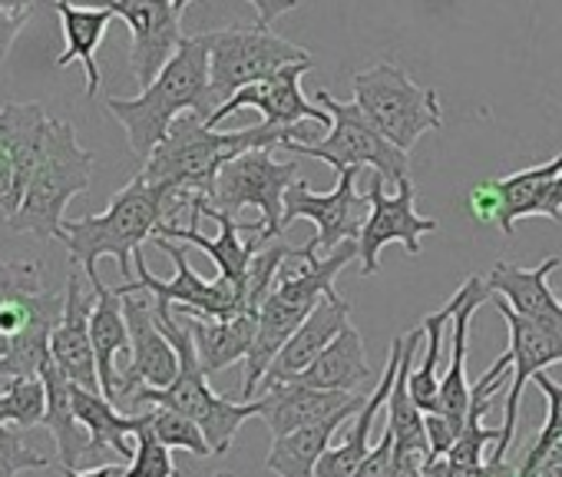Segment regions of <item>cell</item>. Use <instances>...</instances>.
I'll use <instances>...</instances> for the list:
<instances>
[{"mask_svg": "<svg viewBox=\"0 0 562 477\" xmlns=\"http://www.w3.org/2000/svg\"><path fill=\"white\" fill-rule=\"evenodd\" d=\"M285 140L315 143L312 133H305L302 126L299 130H281V126L258 123V126L218 133L205 120H199L195 113H186V117H179L172 123L169 136L143 163L139 176L146 182L166 186L179 199V209H186V202L192 196L212 199L215 179L225 169V163H232L235 156L251 153V149H274Z\"/></svg>", "mask_w": 562, "mask_h": 477, "instance_id": "obj_1", "label": "cell"}, {"mask_svg": "<svg viewBox=\"0 0 562 477\" xmlns=\"http://www.w3.org/2000/svg\"><path fill=\"white\" fill-rule=\"evenodd\" d=\"M355 256H358V239L355 243H345L331 256H318V246L308 243L299 249L295 269H289V266L281 269L274 289L268 292V299L258 309V332H255L251 355L245 362V385H241L238 401H255V391L265 381L278 352L289 345V339L305 325V319L325 299L338 296L335 279Z\"/></svg>", "mask_w": 562, "mask_h": 477, "instance_id": "obj_2", "label": "cell"}, {"mask_svg": "<svg viewBox=\"0 0 562 477\" xmlns=\"http://www.w3.org/2000/svg\"><path fill=\"white\" fill-rule=\"evenodd\" d=\"M218 110L212 93V70H209V44L205 37H186L176 57L162 67V74L133 100L110 97L106 113L126 130L130 149L136 159H149L153 149L169 136L172 123L186 113H195L209 123Z\"/></svg>", "mask_w": 562, "mask_h": 477, "instance_id": "obj_3", "label": "cell"}, {"mask_svg": "<svg viewBox=\"0 0 562 477\" xmlns=\"http://www.w3.org/2000/svg\"><path fill=\"white\" fill-rule=\"evenodd\" d=\"M179 199L156 182H146L143 176H133L106 206L100 215L67 219L64 222V246L70 259L80 266V273L93 282H100L97 263L116 259L123 282H130L133 259L143 253V243L153 239L166 215H176Z\"/></svg>", "mask_w": 562, "mask_h": 477, "instance_id": "obj_4", "label": "cell"}, {"mask_svg": "<svg viewBox=\"0 0 562 477\" xmlns=\"http://www.w3.org/2000/svg\"><path fill=\"white\" fill-rule=\"evenodd\" d=\"M156 319H159V329L166 332V339L172 342V348L179 355V375H176V381L169 388H139L130 401L149 404V408H169V411H179V414L192 418L202 428L212 454H218V457L228 454L238 428L248 418L261 414L258 398L255 401H235L228 395H215L209 388V375L202 371V362H199L189 325L179 322L172 315V309H156Z\"/></svg>", "mask_w": 562, "mask_h": 477, "instance_id": "obj_5", "label": "cell"}, {"mask_svg": "<svg viewBox=\"0 0 562 477\" xmlns=\"http://www.w3.org/2000/svg\"><path fill=\"white\" fill-rule=\"evenodd\" d=\"M64 306L67 296L44 286L41 263H0V339L11 345L0 378H41Z\"/></svg>", "mask_w": 562, "mask_h": 477, "instance_id": "obj_6", "label": "cell"}, {"mask_svg": "<svg viewBox=\"0 0 562 477\" xmlns=\"http://www.w3.org/2000/svg\"><path fill=\"white\" fill-rule=\"evenodd\" d=\"M93 153L80 146L77 130L67 120H50L44 156L31 176L27 196L18 215L8 222L14 232H31L37 239H60L70 199L83 196L93 179Z\"/></svg>", "mask_w": 562, "mask_h": 477, "instance_id": "obj_7", "label": "cell"}, {"mask_svg": "<svg viewBox=\"0 0 562 477\" xmlns=\"http://www.w3.org/2000/svg\"><path fill=\"white\" fill-rule=\"evenodd\" d=\"M355 103L371 126L404 153H411L424 133L443 126L437 90L414 84L397 64H378L355 74Z\"/></svg>", "mask_w": 562, "mask_h": 477, "instance_id": "obj_8", "label": "cell"}, {"mask_svg": "<svg viewBox=\"0 0 562 477\" xmlns=\"http://www.w3.org/2000/svg\"><path fill=\"white\" fill-rule=\"evenodd\" d=\"M318 107H325L331 113V130L325 140L318 143H299V140H285L281 149H289L292 156H312V159H325L335 173L341 169H361L371 166L384 186H401L411 179V163L407 153L397 149L394 143H387L371 120L361 113L358 103H345L328 90H318L315 97Z\"/></svg>", "mask_w": 562, "mask_h": 477, "instance_id": "obj_9", "label": "cell"}, {"mask_svg": "<svg viewBox=\"0 0 562 477\" xmlns=\"http://www.w3.org/2000/svg\"><path fill=\"white\" fill-rule=\"evenodd\" d=\"M209 44V70H212V93L222 107L238 90L261 84L292 64L312 60L305 47L278 37L268 27H225L202 34Z\"/></svg>", "mask_w": 562, "mask_h": 477, "instance_id": "obj_10", "label": "cell"}, {"mask_svg": "<svg viewBox=\"0 0 562 477\" xmlns=\"http://www.w3.org/2000/svg\"><path fill=\"white\" fill-rule=\"evenodd\" d=\"M299 176V156L278 163L271 149H251L225 163L215 179L209 206L218 212H241L258 209V235L278 239L285 232V192Z\"/></svg>", "mask_w": 562, "mask_h": 477, "instance_id": "obj_11", "label": "cell"}, {"mask_svg": "<svg viewBox=\"0 0 562 477\" xmlns=\"http://www.w3.org/2000/svg\"><path fill=\"white\" fill-rule=\"evenodd\" d=\"M153 243H156L159 253H166V256L172 259L176 276L166 279V282L156 279V276L149 273L143 253H136V259H133V266H136V282L116 286L120 296L146 292V296H153L156 309H172V306H179V309H186V315H199V319H232V315L248 312V302H245L241 286L228 282V279H222V276H218L215 282H209V279H202V276L189 266V256H186L189 246H176V243H169V239H162V235H153Z\"/></svg>", "mask_w": 562, "mask_h": 477, "instance_id": "obj_12", "label": "cell"}, {"mask_svg": "<svg viewBox=\"0 0 562 477\" xmlns=\"http://www.w3.org/2000/svg\"><path fill=\"white\" fill-rule=\"evenodd\" d=\"M358 173L361 169H341L331 192H315L305 179L292 182V189L285 192V225L299 219L315 222L318 235L312 243L318 246V256H331L345 243H355L368 222L371 202L368 192H358Z\"/></svg>", "mask_w": 562, "mask_h": 477, "instance_id": "obj_13", "label": "cell"}, {"mask_svg": "<svg viewBox=\"0 0 562 477\" xmlns=\"http://www.w3.org/2000/svg\"><path fill=\"white\" fill-rule=\"evenodd\" d=\"M368 222L358 235V259H361V276L371 279L381 273V249L397 243L411 256H420V239L437 232V219H427L417 212V192L414 182H401L394 196L384 192V179L374 173L371 189H368Z\"/></svg>", "mask_w": 562, "mask_h": 477, "instance_id": "obj_14", "label": "cell"}, {"mask_svg": "<svg viewBox=\"0 0 562 477\" xmlns=\"http://www.w3.org/2000/svg\"><path fill=\"white\" fill-rule=\"evenodd\" d=\"M123 312L130 322V362L120 368L116 401L133 398L139 388H169L179 375V355L159 329L156 306L143 292H130L123 296Z\"/></svg>", "mask_w": 562, "mask_h": 477, "instance_id": "obj_15", "label": "cell"}, {"mask_svg": "<svg viewBox=\"0 0 562 477\" xmlns=\"http://www.w3.org/2000/svg\"><path fill=\"white\" fill-rule=\"evenodd\" d=\"M315 67V60L305 64H292L285 70H278L274 77L251 84L245 90H238L232 100H225L212 117L209 126L215 130V123H222L225 117L238 113V110H258L261 123L268 126H281V130H299L302 123H318V126H331V113L318 103H312L302 93V77Z\"/></svg>", "mask_w": 562, "mask_h": 477, "instance_id": "obj_16", "label": "cell"}, {"mask_svg": "<svg viewBox=\"0 0 562 477\" xmlns=\"http://www.w3.org/2000/svg\"><path fill=\"white\" fill-rule=\"evenodd\" d=\"M496 302V312L503 315L506 322V332H509V358H513V385L506 391V418H503V437L499 444L493 447L490 457H506L513 441H516V421H519V401H522V388L539 375L546 371L549 365H562V339L529 319H522L516 309H509L506 299L493 296Z\"/></svg>", "mask_w": 562, "mask_h": 477, "instance_id": "obj_17", "label": "cell"}, {"mask_svg": "<svg viewBox=\"0 0 562 477\" xmlns=\"http://www.w3.org/2000/svg\"><path fill=\"white\" fill-rule=\"evenodd\" d=\"M103 8H110L116 18L126 21L133 37L130 67L136 74V84L146 90L186 41L179 24L182 14L176 11L172 0H106Z\"/></svg>", "mask_w": 562, "mask_h": 477, "instance_id": "obj_18", "label": "cell"}, {"mask_svg": "<svg viewBox=\"0 0 562 477\" xmlns=\"http://www.w3.org/2000/svg\"><path fill=\"white\" fill-rule=\"evenodd\" d=\"M368 398L358 391H325V388H312L302 381H285V385H261V421L268 428L271 437L292 434L302 428H312L338 411L348 408H361Z\"/></svg>", "mask_w": 562, "mask_h": 477, "instance_id": "obj_19", "label": "cell"}, {"mask_svg": "<svg viewBox=\"0 0 562 477\" xmlns=\"http://www.w3.org/2000/svg\"><path fill=\"white\" fill-rule=\"evenodd\" d=\"M67 306H64V319L50 335V355L57 362V368L80 388L87 391H103L100 388V371H97V352H93V335H90V315H93V302L83 292V276L70 273L67 279Z\"/></svg>", "mask_w": 562, "mask_h": 477, "instance_id": "obj_20", "label": "cell"}, {"mask_svg": "<svg viewBox=\"0 0 562 477\" xmlns=\"http://www.w3.org/2000/svg\"><path fill=\"white\" fill-rule=\"evenodd\" d=\"M559 266V256L542 259L536 269H522L513 263H496L493 273L486 276L493 296L506 299L509 309H516L522 319L555 332L562 339V302L549 289V276Z\"/></svg>", "mask_w": 562, "mask_h": 477, "instance_id": "obj_21", "label": "cell"}, {"mask_svg": "<svg viewBox=\"0 0 562 477\" xmlns=\"http://www.w3.org/2000/svg\"><path fill=\"white\" fill-rule=\"evenodd\" d=\"M351 325V302H345L341 296L325 299L308 319L305 325L289 339V345L278 352V358L271 362L268 375L261 385H285L295 381L302 371H308L315 365V358Z\"/></svg>", "mask_w": 562, "mask_h": 477, "instance_id": "obj_22", "label": "cell"}, {"mask_svg": "<svg viewBox=\"0 0 562 477\" xmlns=\"http://www.w3.org/2000/svg\"><path fill=\"white\" fill-rule=\"evenodd\" d=\"M467 289V299L463 306L457 309L453 315V325H450V365H447V375L440 378V398H437V408L430 414H440L447 418L457 431H463V421H467V411H470V391L473 385L467 381V335H470V319L476 315V309L493 299V289L486 279L480 276H470L463 282Z\"/></svg>", "mask_w": 562, "mask_h": 477, "instance_id": "obj_23", "label": "cell"}, {"mask_svg": "<svg viewBox=\"0 0 562 477\" xmlns=\"http://www.w3.org/2000/svg\"><path fill=\"white\" fill-rule=\"evenodd\" d=\"M401 358H404V339L397 335V339L391 342L387 365H384V371H381V378H378L374 395H368L364 408L348 421V424H351L348 437H345L341 444L328 447V454H325L322 464H318V477H351V474L364 464V457L374 451V447H371V428H374V418L381 414V408H387V398H391V388H394Z\"/></svg>", "mask_w": 562, "mask_h": 477, "instance_id": "obj_24", "label": "cell"}, {"mask_svg": "<svg viewBox=\"0 0 562 477\" xmlns=\"http://www.w3.org/2000/svg\"><path fill=\"white\" fill-rule=\"evenodd\" d=\"M70 395H74L77 421L90 434V457H93V451L97 454L110 451V454H116L123 461H133L136 444H130V437H136V431L149 421V411L123 414V411H116V404L103 391H87L80 385H74Z\"/></svg>", "mask_w": 562, "mask_h": 477, "instance_id": "obj_25", "label": "cell"}, {"mask_svg": "<svg viewBox=\"0 0 562 477\" xmlns=\"http://www.w3.org/2000/svg\"><path fill=\"white\" fill-rule=\"evenodd\" d=\"M93 315H90V335L97 352V371L103 395L116 404V381H120V355H130V322L123 312V296L110 289L103 279L93 282Z\"/></svg>", "mask_w": 562, "mask_h": 477, "instance_id": "obj_26", "label": "cell"}, {"mask_svg": "<svg viewBox=\"0 0 562 477\" xmlns=\"http://www.w3.org/2000/svg\"><path fill=\"white\" fill-rule=\"evenodd\" d=\"M186 325L192 332L202 371L218 375L228 365L248 362L251 345H255V332H258V315H251V312H241V315H232V319L186 315Z\"/></svg>", "mask_w": 562, "mask_h": 477, "instance_id": "obj_27", "label": "cell"}, {"mask_svg": "<svg viewBox=\"0 0 562 477\" xmlns=\"http://www.w3.org/2000/svg\"><path fill=\"white\" fill-rule=\"evenodd\" d=\"M361 408H348V411H338V414H331V418H325V421H318L312 428L281 434V437H271L265 467L271 474H278V477H318V464L328 454L335 431L345 421H351Z\"/></svg>", "mask_w": 562, "mask_h": 477, "instance_id": "obj_28", "label": "cell"}, {"mask_svg": "<svg viewBox=\"0 0 562 477\" xmlns=\"http://www.w3.org/2000/svg\"><path fill=\"white\" fill-rule=\"evenodd\" d=\"M41 381L47 388V414H44V424H47V431L57 441L60 467H80V461L90 457V434L77 421V411H74V395H70L74 391V381L57 368L54 355L44 362Z\"/></svg>", "mask_w": 562, "mask_h": 477, "instance_id": "obj_29", "label": "cell"}, {"mask_svg": "<svg viewBox=\"0 0 562 477\" xmlns=\"http://www.w3.org/2000/svg\"><path fill=\"white\" fill-rule=\"evenodd\" d=\"M54 8L60 14V27H64V54L57 57V67H67L70 60H80L87 67V97H97L103 77L97 67V47L106 37L110 21L116 18L110 8H77L70 0H54Z\"/></svg>", "mask_w": 562, "mask_h": 477, "instance_id": "obj_30", "label": "cell"}, {"mask_svg": "<svg viewBox=\"0 0 562 477\" xmlns=\"http://www.w3.org/2000/svg\"><path fill=\"white\" fill-rule=\"evenodd\" d=\"M50 120L54 117L37 100H31V103H4V107H0V146L8 149V156L18 166L24 196H27L31 176H34L41 156H44Z\"/></svg>", "mask_w": 562, "mask_h": 477, "instance_id": "obj_31", "label": "cell"}, {"mask_svg": "<svg viewBox=\"0 0 562 477\" xmlns=\"http://www.w3.org/2000/svg\"><path fill=\"white\" fill-rule=\"evenodd\" d=\"M424 342V329H414L404 335V358L387 398V428L394 434V451L401 454H417L427 457V428H424V411L417 408L414 395H411V371H414V355Z\"/></svg>", "mask_w": 562, "mask_h": 477, "instance_id": "obj_32", "label": "cell"}, {"mask_svg": "<svg viewBox=\"0 0 562 477\" xmlns=\"http://www.w3.org/2000/svg\"><path fill=\"white\" fill-rule=\"evenodd\" d=\"M559 176H562V153L552 156L549 163H539V166H529V169L496 179V189H499V222L496 225L506 235H513L519 219L546 215V202H549V192L559 182Z\"/></svg>", "mask_w": 562, "mask_h": 477, "instance_id": "obj_33", "label": "cell"}, {"mask_svg": "<svg viewBox=\"0 0 562 477\" xmlns=\"http://www.w3.org/2000/svg\"><path fill=\"white\" fill-rule=\"evenodd\" d=\"M374 371L364 355V339L355 325H348L318 358L308 371H302L295 381L325 388V391H358V385L371 381Z\"/></svg>", "mask_w": 562, "mask_h": 477, "instance_id": "obj_34", "label": "cell"}, {"mask_svg": "<svg viewBox=\"0 0 562 477\" xmlns=\"http://www.w3.org/2000/svg\"><path fill=\"white\" fill-rule=\"evenodd\" d=\"M463 299H467V289L460 286L453 292V299L440 312L427 315L424 325H420L424 335H427V352H424V362L411 371V395H414V401H417V408L424 414H430L437 408V398H440V371H437V365H440V352H443L447 329L453 325V315L463 306Z\"/></svg>", "mask_w": 562, "mask_h": 477, "instance_id": "obj_35", "label": "cell"}, {"mask_svg": "<svg viewBox=\"0 0 562 477\" xmlns=\"http://www.w3.org/2000/svg\"><path fill=\"white\" fill-rule=\"evenodd\" d=\"M532 381L546 395V424H542L536 444L526 451V457L519 464V477H539V470L546 467V461L552 457V451L562 444V385L552 381L546 371H539Z\"/></svg>", "mask_w": 562, "mask_h": 477, "instance_id": "obj_36", "label": "cell"}, {"mask_svg": "<svg viewBox=\"0 0 562 477\" xmlns=\"http://www.w3.org/2000/svg\"><path fill=\"white\" fill-rule=\"evenodd\" d=\"M47 414V388L41 378H8L0 391V424L34 428Z\"/></svg>", "mask_w": 562, "mask_h": 477, "instance_id": "obj_37", "label": "cell"}, {"mask_svg": "<svg viewBox=\"0 0 562 477\" xmlns=\"http://www.w3.org/2000/svg\"><path fill=\"white\" fill-rule=\"evenodd\" d=\"M179 467L172 461V447H166L153 431V408L149 421L136 431V454L126 467V477H176Z\"/></svg>", "mask_w": 562, "mask_h": 477, "instance_id": "obj_38", "label": "cell"}, {"mask_svg": "<svg viewBox=\"0 0 562 477\" xmlns=\"http://www.w3.org/2000/svg\"><path fill=\"white\" fill-rule=\"evenodd\" d=\"M153 431L156 437L166 444V447H179V451H189L192 457H209L212 447L202 434V428L179 414V411H169V408H153Z\"/></svg>", "mask_w": 562, "mask_h": 477, "instance_id": "obj_39", "label": "cell"}, {"mask_svg": "<svg viewBox=\"0 0 562 477\" xmlns=\"http://www.w3.org/2000/svg\"><path fill=\"white\" fill-rule=\"evenodd\" d=\"M47 464L50 461L34 444H27L18 428L0 424V477H18L21 470H34Z\"/></svg>", "mask_w": 562, "mask_h": 477, "instance_id": "obj_40", "label": "cell"}, {"mask_svg": "<svg viewBox=\"0 0 562 477\" xmlns=\"http://www.w3.org/2000/svg\"><path fill=\"white\" fill-rule=\"evenodd\" d=\"M21 202H24V186H21L18 166L8 156V149L0 146V219L11 222L18 215Z\"/></svg>", "mask_w": 562, "mask_h": 477, "instance_id": "obj_41", "label": "cell"}, {"mask_svg": "<svg viewBox=\"0 0 562 477\" xmlns=\"http://www.w3.org/2000/svg\"><path fill=\"white\" fill-rule=\"evenodd\" d=\"M391 474H394V434L391 428H384L381 444L364 457V464L351 477H391Z\"/></svg>", "mask_w": 562, "mask_h": 477, "instance_id": "obj_42", "label": "cell"}, {"mask_svg": "<svg viewBox=\"0 0 562 477\" xmlns=\"http://www.w3.org/2000/svg\"><path fill=\"white\" fill-rule=\"evenodd\" d=\"M467 202H470V212H473L476 222H499V189H496V179H486V182L473 186Z\"/></svg>", "mask_w": 562, "mask_h": 477, "instance_id": "obj_43", "label": "cell"}, {"mask_svg": "<svg viewBox=\"0 0 562 477\" xmlns=\"http://www.w3.org/2000/svg\"><path fill=\"white\" fill-rule=\"evenodd\" d=\"M27 14H31V11H8V8H0V64L8 60V54H11L18 34L24 31Z\"/></svg>", "mask_w": 562, "mask_h": 477, "instance_id": "obj_44", "label": "cell"}, {"mask_svg": "<svg viewBox=\"0 0 562 477\" xmlns=\"http://www.w3.org/2000/svg\"><path fill=\"white\" fill-rule=\"evenodd\" d=\"M248 4L255 8V14H258V27H268L271 31V24L278 21V18H285V14H292L302 0H248Z\"/></svg>", "mask_w": 562, "mask_h": 477, "instance_id": "obj_45", "label": "cell"}, {"mask_svg": "<svg viewBox=\"0 0 562 477\" xmlns=\"http://www.w3.org/2000/svg\"><path fill=\"white\" fill-rule=\"evenodd\" d=\"M64 477H126L123 464H97L90 470H77V467H60Z\"/></svg>", "mask_w": 562, "mask_h": 477, "instance_id": "obj_46", "label": "cell"}, {"mask_svg": "<svg viewBox=\"0 0 562 477\" xmlns=\"http://www.w3.org/2000/svg\"><path fill=\"white\" fill-rule=\"evenodd\" d=\"M546 219H552V222H562V176H559V182L552 186V192H549V202H546Z\"/></svg>", "mask_w": 562, "mask_h": 477, "instance_id": "obj_47", "label": "cell"}, {"mask_svg": "<svg viewBox=\"0 0 562 477\" xmlns=\"http://www.w3.org/2000/svg\"><path fill=\"white\" fill-rule=\"evenodd\" d=\"M34 0H0V8H8V11H31Z\"/></svg>", "mask_w": 562, "mask_h": 477, "instance_id": "obj_48", "label": "cell"}, {"mask_svg": "<svg viewBox=\"0 0 562 477\" xmlns=\"http://www.w3.org/2000/svg\"><path fill=\"white\" fill-rule=\"evenodd\" d=\"M539 477H562V461H559V464H552V467H546Z\"/></svg>", "mask_w": 562, "mask_h": 477, "instance_id": "obj_49", "label": "cell"}, {"mask_svg": "<svg viewBox=\"0 0 562 477\" xmlns=\"http://www.w3.org/2000/svg\"><path fill=\"white\" fill-rule=\"evenodd\" d=\"M172 4H176V11H179V14H182V11H186V8H189V4H192V0H172Z\"/></svg>", "mask_w": 562, "mask_h": 477, "instance_id": "obj_50", "label": "cell"}, {"mask_svg": "<svg viewBox=\"0 0 562 477\" xmlns=\"http://www.w3.org/2000/svg\"><path fill=\"white\" fill-rule=\"evenodd\" d=\"M218 477H232V474H218Z\"/></svg>", "mask_w": 562, "mask_h": 477, "instance_id": "obj_51", "label": "cell"}]
</instances>
